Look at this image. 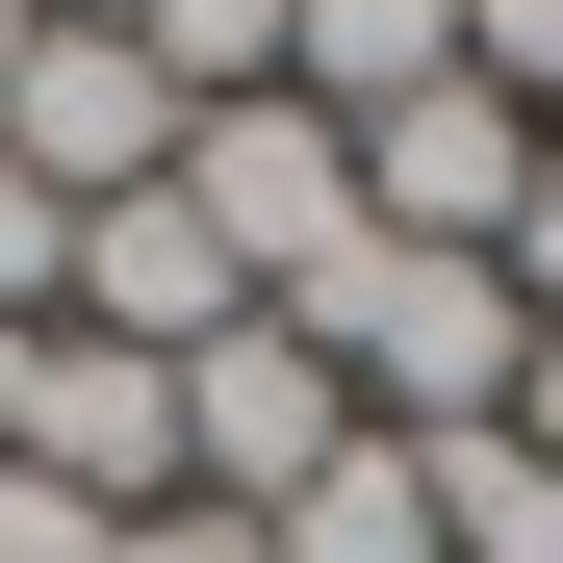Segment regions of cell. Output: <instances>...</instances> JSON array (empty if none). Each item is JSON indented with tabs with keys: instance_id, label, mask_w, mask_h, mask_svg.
I'll return each instance as SVG.
<instances>
[{
	"instance_id": "cell-12",
	"label": "cell",
	"mask_w": 563,
	"mask_h": 563,
	"mask_svg": "<svg viewBox=\"0 0 563 563\" xmlns=\"http://www.w3.org/2000/svg\"><path fill=\"white\" fill-rule=\"evenodd\" d=\"M52 308H77V206L0 154V333H52Z\"/></svg>"
},
{
	"instance_id": "cell-15",
	"label": "cell",
	"mask_w": 563,
	"mask_h": 563,
	"mask_svg": "<svg viewBox=\"0 0 563 563\" xmlns=\"http://www.w3.org/2000/svg\"><path fill=\"white\" fill-rule=\"evenodd\" d=\"M512 308L563 333V129H538V206H512Z\"/></svg>"
},
{
	"instance_id": "cell-16",
	"label": "cell",
	"mask_w": 563,
	"mask_h": 563,
	"mask_svg": "<svg viewBox=\"0 0 563 563\" xmlns=\"http://www.w3.org/2000/svg\"><path fill=\"white\" fill-rule=\"evenodd\" d=\"M129 563H256V512H206V487H179V512H129Z\"/></svg>"
},
{
	"instance_id": "cell-4",
	"label": "cell",
	"mask_w": 563,
	"mask_h": 563,
	"mask_svg": "<svg viewBox=\"0 0 563 563\" xmlns=\"http://www.w3.org/2000/svg\"><path fill=\"white\" fill-rule=\"evenodd\" d=\"M538 206V103H487V77H410L385 129H358V231H410V256H512Z\"/></svg>"
},
{
	"instance_id": "cell-1",
	"label": "cell",
	"mask_w": 563,
	"mask_h": 563,
	"mask_svg": "<svg viewBox=\"0 0 563 563\" xmlns=\"http://www.w3.org/2000/svg\"><path fill=\"white\" fill-rule=\"evenodd\" d=\"M282 333H308V358H333V410H358V435H410V461L512 435V385H538L512 256H410V231H358L333 282H282Z\"/></svg>"
},
{
	"instance_id": "cell-10",
	"label": "cell",
	"mask_w": 563,
	"mask_h": 563,
	"mask_svg": "<svg viewBox=\"0 0 563 563\" xmlns=\"http://www.w3.org/2000/svg\"><path fill=\"white\" fill-rule=\"evenodd\" d=\"M435 563H563V461L538 435H461L435 461Z\"/></svg>"
},
{
	"instance_id": "cell-19",
	"label": "cell",
	"mask_w": 563,
	"mask_h": 563,
	"mask_svg": "<svg viewBox=\"0 0 563 563\" xmlns=\"http://www.w3.org/2000/svg\"><path fill=\"white\" fill-rule=\"evenodd\" d=\"M52 26H154V0H52Z\"/></svg>"
},
{
	"instance_id": "cell-11",
	"label": "cell",
	"mask_w": 563,
	"mask_h": 563,
	"mask_svg": "<svg viewBox=\"0 0 563 563\" xmlns=\"http://www.w3.org/2000/svg\"><path fill=\"white\" fill-rule=\"evenodd\" d=\"M129 52L179 77V129H206V103H256V77H282V0H154Z\"/></svg>"
},
{
	"instance_id": "cell-8",
	"label": "cell",
	"mask_w": 563,
	"mask_h": 563,
	"mask_svg": "<svg viewBox=\"0 0 563 563\" xmlns=\"http://www.w3.org/2000/svg\"><path fill=\"white\" fill-rule=\"evenodd\" d=\"M410 77H461V0H282V103H333V129H385Z\"/></svg>"
},
{
	"instance_id": "cell-14",
	"label": "cell",
	"mask_w": 563,
	"mask_h": 563,
	"mask_svg": "<svg viewBox=\"0 0 563 563\" xmlns=\"http://www.w3.org/2000/svg\"><path fill=\"white\" fill-rule=\"evenodd\" d=\"M0 563H129V512H77V487H26V461H0Z\"/></svg>"
},
{
	"instance_id": "cell-17",
	"label": "cell",
	"mask_w": 563,
	"mask_h": 563,
	"mask_svg": "<svg viewBox=\"0 0 563 563\" xmlns=\"http://www.w3.org/2000/svg\"><path fill=\"white\" fill-rule=\"evenodd\" d=\"M512 435H538V461H563V333H538V385H512Z\"/></svg>"
},
{
	"instance_id": "cell-9",
	"label": "cell",
	"mask_w": 563,
	"mask_h": 563,
	"mask_svg": "<svg viewBox=\"0 0 563 563\" xmlns=\"http://www.w3.org/2000/svg\"><path fill=\"white\" fill-rule=\"evenodd\" d=\"M256 563H435V461H410V435H333L308 487L256 512Z\"/></svg>"
},
{
	"instance_id": "cell-13",
	"label": "cell",
	"mask_w": 563,
	"mask_h": 563,
	"mask_svg": "<svg viewBox=\"0 0 563 563\" xmlns=\"http://www.w3.org/2000/svg\"><path fill=\"white\" fill-rule=\"evenodd\" d=\"M461 77H487V103H538V129H563V0H461Z\"/></svg>"
},
{
	"instance_id": "cell-18",
	"label": "cell",
	"mask_w": 563,
	"mask_h": 563,
	"mask_svg": "<svg viewBox=\"0 0 563 563\" xmlns=\"http://www.w3.org/2000/svg\"><path fill=\"white\" fill-rule=\"evenodd\" d=\"M26 52H52V0H0V77H26Z\"/></svg>"
},
{
	"instance_id": "cell-3",
	"label": "cell",
	"mask_w": 563,
	"mask_h": 563,
	"mask_svg": "<svg viewBox=\"0 0 563 563\" xmlns=\"http://www.w3.org/2000/svg\"><path fill=\"white\" fill-rule=\"evenodd\" d=\"M0 461L26 487H77V512H179V358H129V333H0Z\"/></svg>"
},
{
	"instance_id": "cell-6",
	"label": "cell",
	"mask_w": 563,
	"mask_h": 563,
	"mask_svg": "<svg viewBox=\"0 0 563 563\" xmlns=\"http://www.w3.org/2000/svg\"><path fill=\"white\" fill-rule=\"evenodd\" d=\"M0 154H26L52 206H154V179H179V77L129 26H52L26 77H0Z\"/></svg>"
},
{
	"instance_id": "cell-7",
	"label": "cell",
	"mask_w": 563,
	"mask_h": 563,
	"mask_svg": "<svg viewBox=\"0 0 563 563\" xmlns=\"http://www.w3.org/2000/svg\"><path fill=\"white\" fill-rule=\"evenodd\" d=\"M231 308H256V282L179 231V179H154V206H77V333H129V358H206Z\"/></svg>"
},
{
	"instance_id": "cell-5",
	"label": "cell",
	"mask_w": 563,
	"mask_h": 563,
	"mask_svg": "<svg viewBox=\"0 0 563 563\" xmlns=\"http://www.w3.org/2000/svg\"><path fill=\"white\" fill-rule=\"evenodd\" d=\"M333 435H358V410H333V358L282 333V308H231L206 358H179V487H206V512H282Z\"/></svg>"
},
{
	"instance_id": "cell-2",
	"label": "cell",
	"mask_w": 563,
	"mask_h": 563,
	"mask_svg": "<svg viewBox=\"0 0 563 563\" xmlns=\"http://www.w3.org/2000/svg\"><path fill=\"white\" fill-rule=\"evenodd\" d=\"M179 231H206L256 308H282V282H333V256H358V129L282 103V77H256V103H206V129H179Z\"/></svg>"
}]
</instances>
